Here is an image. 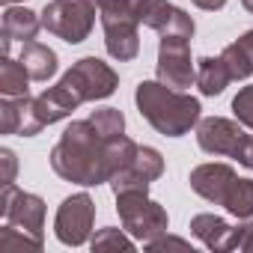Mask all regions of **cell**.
I'll use <instances>...</instances> for the list:
<instances>
[{"instance_id": "cell-1", "label": "cell", "mask_w": 253, "mask_h": 253, "mask_svg": "<svg viewBox=\"0 0 253 253\" xmlns=\"http://www.w3.org/2000/svg\"><path fill=\"white\" fill-rule=\"evenodd\" d=\"M51 167L60 179L92 188L110 182L107 170V140L95 131L89 119H75L66 125L57 146L51 149Z\"/></svg>"}, {"instance_id": "cell-2", "label": "cell", "mask_w": 253, "mask_h": 253, "mask_svg": "<svg viewBox=\"0 0 253 253\" xmlns=\"http://www.w3.org/2000/svg\"><path fill=\"white\" fill-rule=\"evenodd\" d=\"M134 101L140 116L164 137H182L197 128V122L203 119L200 98L185 89H173L161 81H140L134 89Z\"/></svg>"}, {"instance_id": "cell-3", "label": "cell", "mask_w": 253, "mask_h": 253, "mask_svg": "<svg viewBox=\"0 0 253 253\" xmlns=\"http://www.w3.org/2000/svg\"><path fill=\"white\" fill-rule=\"evenodd\" d=\"M98 15L104 27V48L113 60L128 63L140 54V21L134 18L128 0H98Z\"/></svg>"}, {"instance_id": "cell-4", "label": "cell", "mask_w": 253, "mask_h": 253, "mask_svg": "<svg viewBox=\"0 0 253 253\" xmlns=\"http://www.w3.org/2000/svg\"><path fill=\"white\" fill-rule=\"evenodd\" d=\"M116 211L122 220V229L131 238L149 244L152 238L164 235L170 226L167 209L149 197V191H128V194H116Z\"/></svg>"}, {"instance_id": "cell-5", "label": "cell", "mask_w": 253, "mask_h": 253, "mask_svg": "<svg viewBox=\"0 0 253 253\" xmlns=\"http://www.w3.org/2000/svg\"><path fill=\"white\" fill-rule=\"evenodd\" d=\"M39 15L48 33H54L69 45H81L84 39H89L95 27L98 0H51Z\"/></svg>"}, {"instance_id": "cell-6", "label": "cell", "mask_w": 253, "mask_h": 253, "mask_svg": "<svg viewBox=\"0 0 253 253\" xmlns=\"http://www.w3.org/2000/svg\"><path fill=\"white\" fill-rule=\"evenodd\" d=\"M81 101H101L110 98L119 86V75L98 57H81L63 78H60Z\"/></svg>"}, {"instance_id": "cell-7", "label": "cell", "mask_w": 253, "mask_h": 253, "mask_svg": "<svg viewBox=\"0 0 253 253\" xmlns=\"http://www.w3.org/2000/svg\"><path fill=\"white\" fill-rule=\"evenodd\" d=\"M92 223H95V203L89 194L81 191L60 203L54 217V235L66 247H81L92 238Z\"/></svg>"}, {"instance_id": "cell-8", "label": "cell", "mask_w": 253, "mask_h": 253, "mask_svg": "<svg viewBox=\"0 0 253 253\" xmlns=\"http://www.w3.org/2000/svg\"><path fill=\"white\" fill-rule=\"evenodd\" d=\"M0 214H3L6 223H12L15 229L39 238L45 244V203L42 197L30 194V191H21L15 182L3 185V194H0Z\"/></svg>"}, {"instance_id": "cell-9", "label": "cell", "mask_w": 253, "mask_h": 253, "mask_svg": "<svg viewBox=\"0 0 253 253\" xmlns=\"http://www.w3.org/2000/svg\"><path fill=\"white\" fill-rule=\"evenodd\" d=\"M155 75L161 84L173 89H191V84H197V63L191 60V39L161 36Z\"/></svg>"}, {"instance_id": "cell-10", "label": "cell", "mask_w": 253, "mask_h": 253, "mask_svg": "<svg viewBox=\"0 0 253 253\" xmlns=\"http://www.w3.org/2000/svg\"><path fill=\"white\" fill-rule=\"evenodd\" d=\"M247 131L238 119H226V116H203L197 122V143L203 152L209 155H223V158H235L241 143H244Z\"/></svg>"}, {"instance_id": "cell-11", "label": "cell", "mask_w": 253, "mask_h": 253, "mask_svg": "<svg viewBox=\"0 0 253 253\" xmlns=\"http://www.w3.org/2000/svg\"><path fill=\"white\" fill-rule=\"evenodd\" d=\"M45 128L42 119L36 116V98L30 95H3L0 101V131L3 134H18V137H36Z\"/></svg>"}, {"instance_id": "cell-12", "label": "cell", "mask_w": 253, "mask_h": 253, "mask_svg": "<svg viewBox=\"0 0 253 253\" xmlns=\"http://www.w3.org/2000/svg\"><path fill=\"white\" fill-rule=\"evenodd\" d=\"M235 179H238V176H235V170H232L229 164L211 161V164L194 167L188 182H191V191H194V194H200L203 200H209V203H214V206H223V200H226V194H229V188H232Z\"/></svg>"}, {"instance_id": "cell-13", "label": "cell", "mask_w": 253, "mask_h": 253, "mask_svg": "<svg viewBox=\"0 0 253 253\" xmlns=\"http://www.w3.org/2000/svg\"><path fill=\"white\" fill-rule=\"evenodd\" d=\"M39 27H42V15L39 12H33V9H27V6H6V12H3V27H0V51L3 54H9V48H12V42H33L36 39V33H39Z\"/></svg>"}, {"instance_id": "cell-14", "label": "cell", "mask_w": 253, "mask_h": 253, "mask_svg": "<svg viewBox=\"0 0 253 253\" xmlns=\"http://www.w3.org/2000/svg\"><path fill=\"white\" fill-rule=\"evenodd\" d=\"M191 232H194L209 250H217V253L238 247V226H229L223 217L209 214V211L191 217Z\"/></svg>"}, {"instance_id": "cell-15", "label": "cell", "mask_w": 253, "mask_h": 253, "mask_svg": "<svg viewBox=\"0 0 253 253\" xmlns=\"http://www.w3.org/2000/svg\"><path fill=\"white\" fill-rule=\"evenodd\" d=\"M84 101L60 81L57 86H48L45 92L36 95V116L42 119V125H54L66 116H72V110H78Z\"/></svg>"}, {"instance_id": "cell-16", "label": "cell", "mask_w": 253, "mask_h": 253, "mask_svg": "<svg viewBox=\"0 0 253 253\" xmlns=\"http://www.w3.org/2000/svg\"><path fill=\"white\" fill-rule=\"evenodd\" d=\"M146 27H152L158 36H179V39H194V30H197L194 18H191L185 9L167 3V0L158 6V12L152 15V21H149Z\"/></svg>"}, {"instance_id": "cell-17", "label": "cell", "mask_w": 253, "mask_h": 253, "mask_svg": "<svg viewBox=\"0 0 253 253\" xmlns=\"http://www.w3.org/2000/svg\"><path fill=\"white\" fill-rule=\"evenodd\" d=\"M220 60L226 63V72L232 81H244L253 75V30H247L244 36H238L232 45H226L220 51Z\"/></svg>"}, {"instance_id": "cell-18", "label": "cell", "mask_w": 253, "mask_h": 253, "mask_svg": "<svg viewBox=\"0 0 253 253\" xmlns=\"http://www.w3.org/2000/svg\"><path fill=\"white\" fill-rule=\"evenodd\" d=\"M18 60L24 63V69L30 72L33 81H48V78L57 75V51L42 45V42H36V39L21 45V57Z\"/></svg>"}, {"instance_id": "cell-19", "label": "cell", "mask_w": 253, "mask_h": 253, "mask_svg": "<svg viewBox=\"0 0 253 253\" xmlns=\"http://www.w3.org/2000/svg\"><path fill=\"white\" fill-rule=\"evenodd\" d=\"M229 72L220 57H200L197 60V86L203 95H220L229 86Z\"/></svg>"}, {"instance_id": "cell-20", "label": "cell", "mask_w": 253, "mask_h": 253, "mask_svg": "<svg viewBox=\"0 0 253 253\" xmlns=\"http://www.w3.org/2000/svg\"><path fill=\"white\" fill-rule=\"evenodd\" d=\"M30 72L24 69L21 60H12L9 54H3V60H0V92L3 95H30Z\"/></svg>"}, {"instance_id": "cell-21", "label": "cell", "mask_w": 253, "mask_h": 253, "mask_svg": "<svg viewBox=\"0 0 253 253\" xmlns=\"http://www.w3.org/2000/svg\"><path fill=\"white\" fill-rule=\"evenodd\" d=\"M223 209L238 220H250L253 217V179H235L223 200Z\"/></svg>"}, {"instance_id": "cell-22", "label": "cell", "mask_w": 253, "mask_h": 253, "mask_svg": "<svg viewBox=\"0 0 253 253\" xmlns=\"http://www.w3.org/2000/svg\"><path fill=\"white\" fill-rule=\"evenodd\" d=\"M89 122L95 125V131H98L104 140H113V137L125 134V116H122V110H116V107L92 110V113H89Z\"/></svg>"}, {"instance_id": "cell-23", "label": "cell", "mask_w": 253, "mask_h": 253, "mask_svg": "<svg viewBox=\"0 0 253 253\" xmlns=\"http://www.w3.org/2000/svg\"><path fill=\"white\" fill-rule=\"evenodd\" d=\"M131 167L143 179H149V182H155V179L164 176V158H161V152L155 146H137V155H134V164Z\"/></svg>"}, {"instance_id": "cell-24", "label": "cell", "mask_w": 253, "mask_h": 253, "mask_svg": "<svg viewBox=\"0 0 253 253\" xmlns=\"http://www.w3.org/2000/svg\"><path fill=\"white\" fill-rule=\"evenodd\" d=\"M89 247L92 250H134V241L116 226H104L89 238Z\"/></svg>"}, {"instance_id": "cell-25", "label": "cell", "mask_w": 253, "mask_h": 253, "mask_svg": "<svg viewBox=\"0 0 253 253\" xmlns=\"http://www.w3.org/2000/svg\"><path fill=\"white\" fill-rule=\"evenodd\" d=\"M42 250V241L39 238H33V235H27V232H21V229H15L12 223H3L0 226V250Z\"/></svg>"}, {"instance_id": "cell-26", "label": "cell", "mask_w": 253, "mask_h": 253, "mask_svg": "<svg viewBox=\"0 0 253 253\" xmlns=\"http://www.w3.org/2000/svg\"><path fill=\"white\" fill-rule=\"evenodd\" d=\"M232 113L244 128H253V84L238 89V95L232 98Z\"/></svg>"}, {"instance_id": "cell-27", "label": "cell", "mask_w": 253, "mask_h": 253, "mask_svg": "<svg viewBox=\"0 0 253 253\" xmlns=\"http://www.w3.org/2000/svg\"><path fill=\"white\" fill-rule=\"evenodd\" d=\"M164 3V0H128V6H131V12H134V18L146 27L149 21H152V15L158 12V6Z\"/></svg>"}, {"instance_id": "cell-28", "label": "cell", "mask_w": 253, "mask_h": 253, "mask_svg": "<svg viewBox=\"0 0 253 253\" xmlns=\"http://www.w3.org/2000/svg\"><path fill=\"white\" fill-rule=\"evenodd\" d=\"M167 247H179V250H188L191 244L185 241V238H176V235H158V238H152L149 244H146V250H167Z\"/></svg>"}, {"instance_id": "cell-29", "label": "cell", "mask_w": 253, "mask_h": 253, "mask_svg": "<svg viewBox=\"0 0 253 253\" xmlns=\"http://www.w3.org/2000/svg\"><path fill=\"white\" fill-rule=\"evenodd\" d=\"M0 161H3V185L15 182V170H18V161H15V152L12 149H0Z\"/></svg>"}, {"instance_id": "cell-30", "label": "cell", "mask_w": 253, "mask_h": 253, "mask_svg": "<svg viewBox=\"0 0 253 253\" xmlns=\"http://www.w3.org/2000/svg\"><path fill=\"white\" fill-rule=\"evenodd\" d=\"M235 250L253 253V220H247L244 226H238V247Z\"/></svg>"}, {"instance_id": "cell-31", "label": "cell", "mask_w": 253, "mask_h": 253, "mask_svg": "<svg viewBox=\"0 0 253 253\" xmlns=\"http://www.w3.org/2000/svg\"><path fill=\"white\" fill-rule=\"evenodd\" d=\"M235 161H238L241 167L253 170V134H247V137H244V143H241V149H238Z\"/></svg>"}, {"instance_id": "cell-32", "label": "cell", "mask_w": 253, "mask_h": 253, "mask_svg": "<svg viewBox=\"0 0 253 253\" xmlns=\"http://www.w3.org/2000/svg\"><path fill=\"white\" fill-rule=\"evenodd\" d=\"M191 3L200 6V9H206V12H217V9L226 6V0H191Z\"/></svg>"}, {"instance_id": "cell-33", "label": "cell", "mask_w": 253, "mask_h": 253, "mask_svg": "<svg viewBox=\"0 0 253 253\" xmlns=\"http://www.w3.org/2000/svg\"><path fill=\"white\" fill-rule=\"evenodd\" d=\"M241 3H244V9H247V12H253V0H241Z\"/></svg>"}, {"instance_id": "cell-34", "label": "cell", "mask_w": 253, "mask_h": 253, "mask_svg": "<svg viewBox=\"0 0 253 253\" xmlns=\"http://www.w3.org/2000/svg\"><path fill=\"white\" fill-rule=\"evenodd\" d=\"M3 3H6V6H12V3H21V0H3Z\"/></svg>"}]
</instances>
